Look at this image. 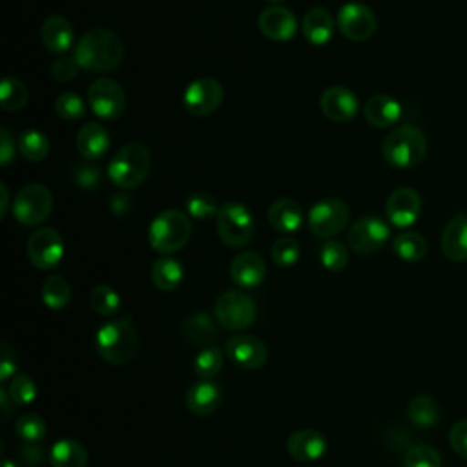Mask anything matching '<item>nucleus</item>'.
<instances>
[{"mask_svg":"<svg viewBox=\"0 0 467 467\" xmlns=\"http://www.w3.org/2000/svg\"><path fill=\"white\" fill-rule=\"evenodd\" d=\"M223 368V350L217 347H204L193 359V372L199 379H212Z\"/></svg>","mask_w":467,"mask_h":467,"instance_id":"obj_38","label":"nucleus"},{"mask_svg":"<svg viewBox=\"0 0 467 467\" xmlns=\"http://www.w3.org/2000/svg\"><path fill=\"white\" fill-rule=\"evenodd\" d=\"M88 106L97 117L115 120L126 109V93L117 80L97 78L88 86Z\"/></svg>","mask_w":467,"mask_h":467,"instance_id":"obj_10","label":"nucleus"},{"mask_svg":"<svg viewBox=\"0 0 467 467\" xmlns=\"http://www.w3.org/2000/svg\"><path fill=\"white\" fill-rule=\"evenodd\" d=\"M268 223L283 234L297 232L305 223V213L294 199H277L268 208Z\"/></svg>","mask_w":467,"mask_h":467,"instance_id":"obj_27","label":"nucleus"},{"mask_svg":"<svg viewBox=\"0 0 467 467\" xmlns=\"http://www.w3.org/2000/svg\"><path fill=\"white\" fill-rule=\"evenodd\" d=\"M55 111L64 120H78L86 113V100L75 91H64L55 99Z\"/></svg>","mask_w":467,"mask_h":467,"instance_id":"obj_41","label":"nucleus"},{"mask_svg":"<svg viewBox=\"0 0 467 467\" xmlns=\"http://www.w3.org/2000/svg\"><path fill=\"white\" fill-rule=\"evenodd\" d=\"M217 235L230 248L244 246L254 235L252 212L241 202L221 204L217 215Z\"/></svg>","mask_w":467,"mask_h":467,"instance_id":"obj_6","label":"nucleus"},{"mask_svg":"<svg viewBox=\"0 0 467 467\" xmlns=\"http://www.w3.org/2000/svg\"><path fill=\"white\" fill-rule=\"evenodd\" d=\"M29 263L38 270H53L64 257V241L55 228H36L26 244Z\"/></svg>","mask_w":467,"mask_h":467,"instance_id":"obj_11","label":"nucleus"},{"mask_svg":"<svg viewBox=\"0 0 467 467\" xmlns=\"http://www.w3.org/2000/svg\"><path fill=\"white\" fill-rule=\"evenodd\" d=\"M186 212L188 215L195 217V219H212L213 215H217L219 212V204L215 201V197H212L210 193H192L186 199Z\"/></svg>","mask_w":467,"mask_h":467,"instance_id":"obj_44","label":"nucleus"},{"mask_svg":"<svg viewBox=\"0 0 467 467\" xmlns=\"http://www.w3.org/2000/svg\"><path fill=\"white\" fill-rule=\"evenodd\" d=\"M336 26L341 35L352 42H365L376 31V15L361 2H347L339 7Z\"/></svg>","mask_w":467,"mask_h":467,"instance_id":"obj_14","label":"nucleus"},{"mask_svg":"<svg viewBox=\"0 0 467 467\" xmlns=\"http://www.w3.org/2000/svg\"><path fill=\"white\" fill-rule=\"evenodd\" d=\"M319 261L328 272H341L348 263V250L339 241H325L319 248Z\"/></svg>","mask_w":467,"mask_h":467,"instance_id":"obj_39","label":"nucleus"},{"mask_svg":"<svg viewBox=\"0 0 467 467\" xmlns=\"http://www.w3.org/2000/svg\"><path fill=\"white\" fill-rule=\"evenodd\" d=\"M403 467H441V456L431 445H414L407 451Z\"/></svg>","mask_w":467,"mask_h":467,"instance_id":"obj_43","label":"nucleus"},{"mask_svg":"<svg viewBox=\"0 0 467 467\" xmlns=\"http://www.w3.org/2000/svg\"><path fill=\"white\" fill-rule=\"evenodd\" d=\"M389 237H390V228L383 219L376 215H365L352 223L347 234V243L356 254L368 255L383 248Z\"/></svg>","mask_w":467,"mask_h":467,"instance_id":"obj_12","label":"nucleus"},{"mask_svg":"<svg viewBox=\"0 0 467 467\" xmlns=\"http://www.w3.org/2000/svg\"><path fill=\"white\" fill-rule=\"evenodd\" d=\"M407 414H409V420L416 427L429 429V427H434L438 423L440 407H438L434 398H431L427 394H420V396L410 400V403L407 407Z\"/></svg>","mask_w":467,"mask_h":467,"instance_id":"obj_31","label":"nucleus"},{"mask_svg":"<svg viewBox=\"0 0 467 467\" xmlns=\"http://www.w3.org/2000/svg\"><path fill=\"white\" fill-rule=\"evenodd\" d=\"M51 210L53 195L44 184L38 182L22 186L13 201V215L24 226H36L44 223Z\"/></svg>","mask_w":467,"mask_h":467,"instance_id":"obj_8","label":"nucleus"},{"mask_svg":"<svg viewBox=\"0 0 467 467\" xmlns=\"http://www.w3.org/2000/svg\"><path fill=\"white\" fill-rule=\"evenodd\" d=\"M2 358H0V381H7L11 376H15L16 370V356L9 343H2Z\"/></svg>","mask_w":467,"mask_h":467,"instance_id":"obj_48","label":"nucleus"},{"mask_svg":"<svg viewBox=\"0 0 467 467\" xmlns=\"http://www.w3.org/2000/svg\"><path fill=\"white\" fill-rule=\"evenodd\" d=\"M40 40L49 53L64 55L75 42V29L62 15H49L40 26Z\"/></svg>","mask_w":467,"mask_h":467,"instance_id":"obj_19","label":"nucleus"},{"mask_svg":"<svg viewBox=\"0 0 467 467\" xmlns=\"http://www.w3.org/2000/svg\"><path fill=\"white\" fill-rule=\"evenodd\" d=\"M350 210L337 197H327L317 201L306 215V224L316 237L330 239L337 235L348 223Z\"/></svg>","mask_w":467,"mask_h":467,"instance_id":"obj_9","label":"nucleus"},{"mask_svg":"<svg viewBox=\"0 0 467 467\" xmlns=\"http://www.w3.org/2000/svg\"><path fill=\"white\" fill-rule=\"evenodd\" d=\"M266 2H272V4H277V2H283V0H266Z\"/></svg>","mask_w":467,"mask_h":467,"instance_id":"obj_53","label":"nucleus"},{"mask_svg":"<svg viewBox=\"0 0 467 467\" xmlns=\"http://www.w3.org/2000/svg\"><path fill=\"white\" fill-rule=\"evenodd\" d=\"M0 199H2L0 217H5V213H7V210H9V190H7V184H5V182L0 184Z\"/></svg>","mask_w":467,"mask_h":467,"instance_id":"obj_51","label":"nucleus"},{"mask_svg":"<svg viewBox=\"0 0 467 467\" xmlns=\"http://www.w3.org/2000/svg\"><path fill=\"white\" fill-rule=\"evenodd\" d=\"M389 223L396 228H407L414 224L421 212V197L414 188H398L394 190L385 204Z\"/></svg>","mask_w":467,"mask_h":467,"instance_id":"obj_17","label":"nucleus"},{"mask_svg":"<svg viewBox=\"0 0 467 467\" xmlns=\"http://www.w3.org/2000/svg\"><path fill=\"white\" fill-rule=\"evenodd\" d=\"M49 463L51 467H86L88 451L77 440L62 438L51 445Z\"/></svg>","mask_w":467,"mask_h":467,"instance_id":"obj_28","label":"nucleus"},{"mask_svg":"<svg viewBox=\"0 0 467 467\" xmlns=\"http://www.w3.org/2000/svg\"><path fill=\"white\" fill-rule=\"evenodd\" d=\"M440 244L447 259L467 261V213H458L445 224Z\"/></svg>","mask_w":467,"mask_h":467,"instance_id":"obj_23","label":"nucleus"},{"mask_svg":"<svg viewBox=\"0 0 467 467\" xmlns=\"http://www.w3.org/2000/svg\"><path fill=\"white\" fill-rule=\"evenodd\" d=\"M190 217L184 212L173 208L155 215L148 228V243L161 255H170L181 250L190 241Z\"/></svg>","mask_w":467,"mask_h":467,"instance_id":"obj_5","label":"nucleus"},{"mask_svg":"<svg viewBox=\"0 0 467 467\" xmlns=\"http://www.w3.org/2000/svg\"><path fill=\"white\" fill-rule=\"evenodd\" d=\"M184 279L182 265L168 255L159 257L151 266V281L162 292L175 290Z\"/></svg>","mask_w":467,"mask_h":467,"instance_id":"obj_30","label":"nucleus"},{"mask_svg":"<svg viewBox=\"0 0 467 467\" xmlns=\"http://www.w3.org/2000/svg\"><path fill=\"white\" fill-rule=\"evenodd\" d=\"M270 254H272V259L277 266L288 268V266L297 263L301 248H299V243L294 237H281L272 244Z\"/></svg>","mask_w":467,"mask_h":467,"instance_id":"obj_42","label":"nucleus"},{"mask_svg":"<svg viewBox=\"0 0 467 467\" xmlns=\"http://www.w3.org/2000/svg\"><path fill=\"white\" fill-rule=\"evenodd\" d=\"M394 254L407 263H416L427 254V241L418 232H403L392 241Z\"/></svg>","mask_w":467,"mask_h":467,"instance_id":"obj_34","label":"nucleus"},{"mask_svg":"<svg viewBox=\"0 0 467 467\" xmlns=\"http://www.w3.org/2000/svg\"><path fill=\"white\" fill-rule=\"evenodd\" d=\"M29 100L26 84L16 77H4L0 84V104L5 111H20Z\"/></svg>","mask_w":467,"mask_h":467,"instance_id":"obj_35","label":"nucleus"},{"mask_svg":"<svg viewBox=\"0 0 467 467\" xmlns=\"http://www.w3.org/2000/svg\"><path fill=\"white\" fill-rule=\"evenodd\" d=\"M16 148L20 155L29 162H40L49 153V140L46 133L38 130H24L16 139Z\"/></svg>","mask_w":467,"mask_h":467,"instance_id":"obj_32","label":"nucleus"},{"mask_svg":"<svg viewBox=\"0 0 467 467\" xmlns=\"http://www.w3.org/2000/svg\"><path fill=\"white\" fill-rule=\"evenodd\" d=\"M182 336L197 345V347H210V343L217 336V325L206 312H193L182 323Z\"/></svg>","mask_w":467,"mask_h":467,"instance_id":"obj_29","label":"nucleus"},{"mask_svg":"<svg viewBox=\"0 0 467 467\" xmlns=\"http://www.w3.org/2000/svg\"><path fill=\"white\" fill-rule=\"evenodd\" d=\"M226 356L241 368L255 370L261 368L268 359L266 345L250 334H235L224 343Z\"/></svg>","mask_w":467,"mask_h":467,"instance_id":"obj_15","label":"nucleus"},{"mask_svg":"<svg viewBox=\"0 0 467 467\" xmlns=\"http://www.w3.org/2000/svg\"><path fill=\"white\" fill-rule=\"evenodd\" d=\"M42 303L51 310H62L71 301V286L62 275H49L40 288Z\"/></svg>","mask_w":467,"mask_h":467,"instance_id":"obj_33","label":"nucleus"},{"mask_svg":"<svg viewBox=\"0 0 467 467\" xmlns=\"http://www.w3.org/2000/svg\"><path fill=\"white\" fill-rule=\"evenodd\" d=\"M89 306L106 317H111L120 308V296L109 285H97L89 292Z\"/></svg>","mask_w":467,"mask_h":467,"instance_id":"obj_37","label":"nucleus"},{"mask_svg":"<svg viewBox=\"0 0 467 467\" xmlns=\"http://www.w3.org/2000/svg\"><path fill=\"white\" fill-rule=\"evenodd\" d=\"M7 394L15 405H29L36 398V385L31 376L27 374H15L9 381Z\"/></svg>","mask_w":467,"mask_h":467,"instance_id":"obj_40","label":"nucleus"},{"mask_svg":"<svg viewBox=\"0 0 467 467\" xmlns=\"http://www.w3.org/2000/svg\"><path fill=\"white\" fill-rule=\"evenodd\" d=\"M319 108H321V113L328 120L345 124L356 117V113L359 109V102H358L354 91H350L348 88L330 86L321 93Z\"/></svg>","mask_w":467,"mask_h":467,"instance_id":"obj_18","label":"nucleus"},{"mask_svg":"<svg viewBox=\"0 0 467 467\" xmlns=\"http://www.w3.org/2000/svg\"><path fill=\"white\" fill-rule=\"evenodd\" d=\"M150 168V150L140 142H128L109 161L108 177L115 186L122 190H131L144 182Z\"/></svg>","mask_w":467,"mask_h":467,"instance_id":"obj_4","label":"nucleus"},{"mask_svg":"<svg viewBox=\"0 0 467 467\" xmlns=\"http://www.w3.org/2000/svg\"><path fill=\"white\" fill-rule=\"evenodd\" d=\"M259 31L274 42H286L294 38L297 31V18L296 15L285 5H268L257 16Z\"/></svg>","mask_w":467,"mask_h":467,"instance_id":"obj_16","label":"nucleus"},{"mask_svg":"<svg viewBox=\"0 0 467 467\" xmlns=\"http://www.w3.org/2000/svg\"><path fill=\"white\" fill-rule=\"evenodd\" d=\"M221 398L223 392L217 383H213L212 379H199L186 390L184 403L190 412L197 416H208L217 410V407L221 405Z\"/></svg>","mask_w":467,"mask_h":467,"instance_id":"obj_22","label":"nucleus"},{"mask_svg":"<svg viewBox=\"0 0 467 467\" xmlns=\"http://www.w3.org/2000/svg\"><path fill=\"white\" fill-rule=\"evenodd\" d=\"M100 168L97 164L91 162H84V164H77L73 170V181L78 188L82 190H93L99 186L100 182Z\"/></svg>","mask_w":467,"mask_h":467,"instance_id":"obj_45","label":"nucleus"},{"mask_svg":"<svg viewBox=\"0 0 467 467\" xmlns=\"http://www.w3.org/2000/svg\"><path fill=\"white\" fill-rule=\"evenodd\" d=\"M449 443L452 451L467 460V420L456 421L449 431Z\"/></svg>","mask_w":467,"mask_h":467,"instance_id":"obj_47","label":"nucleus"},{"mask_svg":"<svg viewBox=\"0 0 467 467\" xmlns=\"http://www.w3.org/2000/svg\"><path fill=\"white\" fill-rule=\"evenodd\" d=\"M336 29V20L330 15L328 9L316 5L312 9H308L301 20V31L303 36L314 44V46H323L327 44Z\"/></svg>","mask_w":467,"mask_h":467,"instance_id":"obj_25","label":"nucleus"},{"mask_svg":"<svg viewBox=\"0 0 467 467\" xmlns=\"http://www.w3.org/2000/svg\"><path fill=\"white\" fill-rule=\"evenodd\" d=\"M73 57L80 69L104 73L119 67L124 58V44L109 29H91L78 38Z\"/></svg>","mask_w":467,"mask_h":467,"instance_id":"obj_1","label":"nucleus"},{"mask_svg":"<svg viewBox=\"0 0 467 467\" xmlns=\"http://www.w3.org/2000/svg\"><path fill=\"white\" fill-rule=\"evenodd\" d=\"M75 144L78 153L84 159L95 161V159H100L109 150V133L100 122L91 120L78 130Z\"/></svg>","mask_w":467,"mask_h":467,"instance_id":"obj_26","label":"nucleus"},{"mask_svg":"<svg viewBox=\"0 0 467 467\" xmlns=\"http://www.w3.org/2000/svg\"><path fill=\"white\" fill-rule=\"evenodd\" d=\"M15 432L27 445H35L46 438L47 427L44 418H40L35 412H26L18 416V420L15 421Z\"/></svg>","mask_w":467,"mask_h":467,"instance_id":"obj_36","label":"nucleus"},{"mask_svg":"<svg viewBox=\"0 0 467 467\" xmlns=\"http://www.w3.org/2000/svg\"><path fill=\"white\" fill-rule=\"evenodd\" d=\"M381 151L392 168H414L425 159L427 139L420 128L412 124H401L385 137Z\"/></svg>","mask_w":467,"mask_h":467,"instance_id":"obj_3","label":"nucleus"},{"mask_svg":"<svg viewBox=\"0 0 467 467\" xmlns=\"http://www.w3.org/2000/svg\"><path fill=\"white\" fill-rule=\"evenodd\" d=\"M99 356L109 365H126L139 352V334L130 317L109 319L95 334Z\"/></svg>","mask_w":467,"mask_h":467,"instance_id":"obj_2","label":"nucleus"},{"mask_svg":"<svg viewBox=\"0 0 467 467\" xmlns=\"http://www.w3.org/2000/svg\"><path fill=\"white\" fill-rule=\"evenodd\" d=\"M224 99V88L212 77H199L192 80L182 95L186 111L193 117H206L213 113Z\"/></svg>","mask_w":467,"mask_h":467,"instance_id":"obj_13","label":"nucleus"},{"mask_svg":"<svg viewBox=\"0 0 467 467\" xmlns=\"http://www.w3.org/2000/svg\"><path fill=\"white\" fill-rule=\"evenodd\" d=\"M363 115L367 122L374 128H390L401 117V104L387 93H378L367 99L363 106Z\"/></svg>","mask_w":467,"mask_h":467,"instance_id":"obj_24","label":"nucleus"},{"mask_svg":"<svg viewBox=\"0 0 467 467\" xmlns=\"http://www.w3.org/2000/svg\"><path fill=\"white\" fill-rule=\"evenodd\" d=\"M286 451L297 462H316L325 454L327 440L314 429H301L288 436Z\"/></svg>","mask_w":467,"mask_h":467,"instance_id":"obj_21","label":"nucleus"},{"mask_svg":"<svg viewBox=\"0 0 467 467\" xmlns=\"http://www.w3.org/2000/svg\"><path fill=\"white\" fill-rule=\"evenodd\" d=\"M257 306L254 299L241 290H226L215 301V319L226 330L239 332L254 325Z\"/></svg>","mask_w":467,"mask_h":467,"instance_id":"obj_7","label":"nucleus"},{"mask_svg":"<svg viewBox=\"0 0 467 467\" xmlns=\"http://www.w3.org/2000/svg\"><path fill=\"white\" fill-rule=\"evenodd\" d=\"M80 66L73 55H60L51 66V77L57 82H69L77 77Z\"/></svg>","mask_w":467,"mask_h":467,"instance_id":"obj_46","label":"nucleus"},{"mask_svg":"<svg viewBox=\"0 0 467 467\" xmlns=\"http://www.w3.org/2000/svg\"><path fill=\"white\" fill-rule=\"evenodd\" d=\"M133 206V201L126 193H113L109 197V210L113 215H126Z\"/></svg>","mask_w":467,"mask_h":467,"instance_id":"obj_50","label":"nucleus"},{"mask_svg":"<svg viewBox=\"0 0 467 467\" xmlns=\"http://www.w3.org/2000/svg\"><path fill=\"white\" fill-rule=\"evenodd\" d=\"M266 266L257 252H241L230 265V277L241 288H255L263 283Z\"/></svg>","mask_w":467,"mask_h":467,"instance_id":"obj_20","label":"nucleus"},{"mask_svg":"<svg viewBox=\"0 0 467 467\" xmlns=\"http://www.w3.org/2000/svg\"><path fill=\"white\" fill-rule=\"evenodd\" d=\"M2 467H20L15 460H9V458H4L2 460Z\"/></svg>","mask_w":467,"mask_h":467,"instance_id":"obj_52","label":"nucleus"},{"mask_svg":"<svg viewBox=\"0 0 467 467\" xmlns=\"http://www.w3.org/2000/svg\"><path fill=\"white\" fill-rule=\"evenodd\" d=\"M15 159V139L7 128L0 130V162L2 166H9Z\"/></svg>","mask_w":467,"mask_h":467,"instance_id":"obj_49","label":"nucleus"}]
</instances>
